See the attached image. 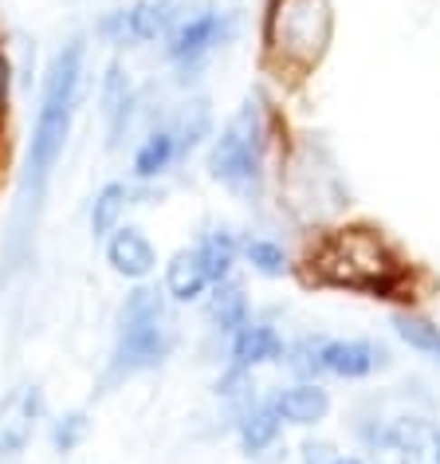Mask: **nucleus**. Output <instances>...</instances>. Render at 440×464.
Segmentation results:
<instances>
[{
  "instance_id": "nucleus-11",
  "label": "nucleus",
  "mask_w": 440,
  "mask_h": 464,
  "mask_svg": "<svg viewBox=\"0 0 440 464\" xmlns=\"http://www.w3.org/2000/svg\"><path fill=\"white\" fill-rule=\"evenodd\" d=\"M287 358V339L280 331V323L272 315H252L225 346V366L220 374L233 378H256L268 366H283Z\"/></svg>"
},
{
  "instance_id": "nucleus-17",
  "label": "nucleus",
  "mask_w": 440,
  "mask_h": 464,
  "mask_svg": "<svg viewBox=\"0 0 440 464\" xmlns=\"http://www.w3.org/2000/svg\"><path fill=\"white\" fill-rule=\"evenodd\" d=\"M107 264L114 276L130 284H146L158 272V248L138 225H119L107 237Z\"/></svg>"
},
{
  "instance_id": "nucleus-21",
  "label": "nucleus",
  "mask_w": 440,
  "mask_h": 464,
  "mask_svg": "<svg viewBox=\"0 0 440 464\" xmlns=\"http://www.w3.org/2000/svg\"><path fill=\"white\" fill-rule=\"evenodd\" d=\"M134 197H138V181H107L102 189L91 197V237L95 240H107L114 228L122 225V217H126V208L134 205Z\"/></svg>"
},
{
  "instance_id": "nucleus-18",
  "label": "nucleus",
  "mask_w": 440,
  "mask_h": 464,
  "mask_svg": "<svg viewBox=\"0 0 440 464\" xmlns=\"http://www.w3.org/2000/svg\"><path fill=\"white\" fill-rule=\"evenodd\" d=\"M205 299H208V304H205L208 331H213L225 346L252 315H256V311H252V299H248V287L240 284L236 276H233V280H225V284H216V287H208Z\"/></svg>"
},
{
  "instance_id": "nucleus-20",
  "label": "nucleus",
  "mask_w": 440,
  "mask_h": 464,
  "mask_svg": "<svg viewBox=\"0 0 440 464\" xmlns=\"http://www.w3.org/2000/svg\"><path fill=\"white\" fill-rule=\"evenodd\" d=\"M240 245H244V240H240L228 225H208L201 237L193 240V248H196V256H201L213 287L225 284V280H233V272L240 264Z\"/></svg>"
},
{
  "instance_id": "nucleus-9",
  "label": "nucleus",
  "mask_w": 440,
  "mask_h": 464,
  "mask_svg": "<svg viewBox=\"0 0 440 464\" xmlns=\"http://www.w3.org/2000/svg\"><path fill=\"white\" fill-rule=\"evenodd\" d=\"M283 366L307 382H366L393 366V351L378 339H366V334H303V339L287 343Z\"/></svg>"
},
{
  "instance_id": "nucleus-4",
  "label": "nucleus",
  "mask_w": 440,
  "mask_h": 464,
  "mask_svg": "<svg viewBox=\"0 0 440 464\" xmlns=\"http://www.w3.org/2000/svg\"><path fill=\"white\" fill-rule=\"evenodd\" d=\"M173 299L166 295V287L154 284H134L126 299L119 304V319H114V343L110 354L99 370L95 393L107 398V393L130 386L134 378L154 374L173 358L181 343L177 331V315H173Z\"/></svg>"
},
{
  "instance_id": "nucleus-3",
  "label": "nucleus",
  "mask_w": 440,
  "mask_h": 464,
  "mask_svg": "<svg viewBox=\"0 0 440 464\" xmlns=\"http://www.w3.org/2000/svg\"><path fill=\"white\" fill-rule=\"evenodd\" d=\"M280 114L263 91H248L244 102L228 114L225 126L213 134L205 154V169L225 193H233L240 205L260 208L268 201L272 181V150L280 142Z\"/></svg>"
},
{
  "instance_id": "nucleus-15",
  "label": "nucleus",
  "mask_w": 440,
  "mask_h": 464,
  "mask_svg": "<svg viewBox=\"0 0 440 464\" xmlns=\"http://www.w3.org/2000/svg\"><path fill=\"white\" fill-rule=\"evenodd\" d=\"M268 398L275 405V413L283 417V425H292V429H315V425L327 421L330 410H334L330 390L322 386V382H307V378L275 386Z\"/></svg>"
},
{
  "instance_id": "nucleus-22",
  "label": "nucleus",
  "mask_w": 440,
  "mask_h": 464,
  "mask_svg": "<svg viewBox=\"0 0 440 464\" xmlns=\"http://www.w3.org/2000/svg\"><path fill=\"white\" fill-rule=\"evenodd\" d=\"M240 260H244L256 276H263V280H283V276L295 272L292 252H287L283 240H275V237H244Z\"/></svg>"
},
{
  "instance_id": "nucleus-13",
  "label": "nucleus",
  "mask_w": 440,
  "mask_h": 464,
  "mask_svg": "<svg viewBox=\"0 0 440 464\" xmlns=\"http://www.w3.org/2000/svg\"><path fill=\"white\" fill-rule=\"evenodd\" d=\"M142 107H146V99L138 91L134 75L126 72L122 60H110L107 75H102V87H99V114H102V130H107V150H119L134 134V122L142 114Z\"/></svg>"
},
{
  "instance_id": "nucleus-10",
  "label": "nucleus",
  "mask_w": 440,
  "mask_h": 464,
  "mask_svg": "<svg viewBox=\"0 0 440 464\" xmlns=\"http://www.w3.org/2000/svg\"><path fill=\"white\" fill-rule=\"evenodd\" d=\"M189 13V0H130L126 8H110L99 20V40L107 48H142V44H161L166 32Z\"/></svg>"
},
{
  "instance_id": "nucleus-5",
  "label": "nucleus",
  "mask_w": 440,
  "mask_h": 464,
  "mask_svg": "<svg viewBox=\"0 0 440 464\" xmlns=\"http://www.w3.org/2000/svg\"><path fill=\"white\" fill-rule=\"evenodd\" d=\"M350 437L369 457H386L393 464L428 460V440L436 429V401L421 382L386 386L362 393L350 405Z\"/></svg>"
},
{
  "instance_id": "nucleus-26",
  "label": "nucleus",
  "mask_w": 440,
  "mask_h": 464,
  "mask_svg": "<svg viewBox=\"0 0 440 464\" xmlns=\"http://www.w3.org/2000/svg\"><path fill=\"white\" fill-rule=\"evenodd\" d=\"M428 464H440V425L433 429V440H428Z\"/></svg>"
},
{
  "instance_id": "nucleus-24",
  "label": "nucleus",
  "mask_w": 440,
  "mask_h": 464,
  "mask_svg": "<svg viewBox=\"0 0 440 464\" xmlns=\"http://www.w3.org/2000/svg\"><path fill=\"white\" fill-rule=\"evenodd\" d=\"M91 429H95V421H91L87 410H63L48 421V445L55 457H72V452L87 445Z\"/></svg>"
},
{
  "instance_id": "nucleus-25",
  "label": "nucleus",
  "mask_w": 440,
  "mask_h": 464,
  "mask_svg": "<svg viewBox=\"0 0 440 464\" xmlns=\"http://www.w3.org/2000/svg\"><path fill=\"white\" fill-rule=\"evenodd\" d=\"M342 452L330 445V440H315L307 437L303 445H299V464H339Z\"/></svg>"
},
{
  "instance_id": "nucleus-12",
  "label": "nucleus",
  "mask_w": 440,
  "mask_h": 464,
  "mask_svg": "<svg viewBox=\"0 0 440 464\" xmlns=\"http://www.w3.org/2000/svg\"><path fill=\"white\" fill-rule=\"evenodd\" d=\"M43 417H48V401L36 382H20L0 398V464L24 457Z\"/></svg>"
},
{
  "instance_id": "nucleus-2",
  "label": "nucleus",
  "mask_w": 440,
  "mask_h": 464,
  "mask_svg": "<svg viewBox=\"0 0 440 464\" xmlns=\"http://www.w3.org/2000/svg\"><path fill=\"white\" fill-rule=\"evenodd\" d=\"M303 272L307 284L315 287H339V292L369 299H397L409 287V268H405L401 252L374 225L327 228L311 245Z\"/></svg>"
},
{
  "instance_id": "nucleus-7",
  "label": "nucleus",
  "mask_w": 440,
  "mask_h": 464,
  "mask_svg": "<svg viewBox=\"0 0 440 464\" xmlns=\"http://www.w3.org/2000/svg\"><path fill=\"white\" fill-rule=\"evenodd\" d=\"M334 40L330 0H272L263 13V63L280 79H307Z\"/></svg>"
},
{
  "instance_id": "nucleus-14",
  "label": "nucleus",
  "mask_w": 440,
  "mask_h": 464,
  "mask_svg": "<svg viewBox=\"0 0 440 464\" xmlns=\"http://www.w3.org/2000/svg\"><path fill=\"white\" fill-rule=\"evenodd\" d=\"M233 433H236V445L248 460H263L280 449L283 440V417L275 413V405L268 393H252L240 405H233Z\"/></svg>"
},
{
  "instance_id": "nucleus-27",
  "label": "nucleus",
  "mask_w": 440,
  "mask_h": 464,
  "mask_svg": "<svg viewBox=\"0 0 440 464\" xmlns=\"http://www.w3.org/2000/svg\"><path fill=\"white\" fill-rule=\"evenodd\" d=\"M339 464H369L366 457H358V452H342V460Z\"/></svg>"
},
{
  "instance_id": "nucleus-8",
  "label": "nucleus",
  "mask_w": 440,
  "mask_h": 464,
  "mask_svg": "<svg viewBox=\"0 0 440 464\" xmlns=\"http://www.w3.org/2000/svg\"><path fill=\"white\" fill-rule=\"evenodd\" d=\"M240 28H244L240 8H220L213 0L196 5L166 32V40H161V63L169 67L181 87H193L208 72V63L240 40Z\"/></svg>"
},
{
  "instance_id": "nucleus-16",
  "label": "nucleus",
  "mask_w": 440,
  "mask_h": 464,
  "mask_svg": "<svg viewBox=\"0 0 440 464\" xmlns=\"http://www.w3.org/2000/svg\"><path fill=\"white\" fill-rule=\"evenodd\" d=\"M177 161H185V150L177 142V134H173V126L166 119H158V122L146 126L142 138H138L134 158H130V178L138 185H149V181L166 178Z\"/></svg>"
},
{
  "instance_id": "nucleus-19",
  "label": "nucleus",
  "mask_w": 440,
  "mask_h": 464,
  "mask_svg": "<svg viewBox=\"0 0 440 464\" xmlns=\"http://www.w3.org/2000/svg\"><path fill=\"white\" fill-rule=\"evenodd\" d=\"M161 287H166V295L173 299L177 307L185 304H196V299L208 295V287H213V280H208L205 264L201 256H196V248H177L173 256L166 260V272H161Z\"/></svg>"
},
{
  "instance_id": "nucleus-23",
  "label": "nucleus",
  "mask_w": 440,
  "mask_h": 464,
  "mask_svg": "<svg viewBox=\"0 0 440 464\" xmlns=\"http://www.w3.org/2000/svg\"><path fill=\"white\" fill-rule=\"evenodd\" d=\"M393 334H397L409 351H416L421 358L440 366V323L416 315V311H393Z\"/></svg>"
},
{
  "instance_id": "nucleus-6",
  "label": "nucleus",
  "mask_w": 440,
  "mask_h": 464,
  "mask_svg": "<svg viewBox=\"0 0 440 464\" xmlns=\"http://www.w3.org/2000/svg\"><path fill=\"white\" fill-rule=\"evenodd\" d=\"M280 205L299 220H330L350 205L342 166L322 134H299L280 154Z\"/></svg>"
},
{
  "instance_id": "nucleus-1",
  "label": "nucleus",
  "mask_w": 440,
  "mask_h": 464,
  "mask_svg": "<svg viewBox=\"0 0 440 464\" xmlns=\"http://www.w3.org/2000/svg\"><path fill=\"white\" fill-rule=\"evenodd\" d=\"M83 79H87V44L83 36H72L52 55L48 75H43L36 122H32V142L24 158V178H20V208L36 213L43 193L52 185V173L60 166L67 142H72L79 102H83Z\"/></svg>"
}]
</instances>
